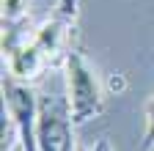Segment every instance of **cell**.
<instances>
[{
	"mask_svg": "<svg viewBox=\"0 0 154 151\" xmlns=\"http://www.w3.org/2000/svg\"><path fill=\"white\" fill-rule=\"evenodd\" d=\"M63 77H66V104H69V118L74 126H83L91 118H96L105 107V93L99 85L94 66L80 50H69L63 61Z\"/></svg>",
	"mask_w": 154,
	"mask_h": 151,
	"instance_id": "cell-1",
	"label": "cell"
},
{
	"mask_svg": "<svg viewBox=\"0 0 154 151\" xmlns=\"http://www.w3.org/2000/svg\"><path fill=\"white\" fill-rule=\"evenodd\" d=\"M143 148L154 151V96L146 104V132H143Z\"/></svg>",
	"mask_w": 154,
	"mask_h": 151,
	"instance_id": "cell-6",
	"label": "cell"
},
{
	"mask_svg": "<svg viewBox=\"0 0 154 151\" xmlns=\"http://www.w3.org/2000/svg\"><path fill=\"white\" fill-rule=\"evenodd\" d=\"M74 132L69 118L66 99H42L38 102V118H36V137L38 151H61Z\"/></svg>",
	"mask_w": 154,
	"mask_h": 151,
	"instance_id": "cell-4",
	"label": "cell"
},
{
	"mask_svg": "<svg viewBox=\"0 0 154 151\" xmlns=\"http://www.w3.org/2000/svg\"><path fill=\"white\" fill-rule=\"evenodd\" d=\"M6 66H8V77H11V80L30 83V80H36L50 63H47L44 55L38 52V47L28 39V41L19 44L17 50L6 52Z\"/></svg>",
	"mask_w": 154,
	"mask_h": 151,
	"instance_id": "cell-5",
	"label": "cell"
},
{
	"mask_svg": "<svg viewBox=\"0 0 154 151\" xmlns=\"http://www.w3.org/2000/svg\"><path fill=\"white\" fill-rule=\"evenodd\" d=\"M3 96L11 124L19 135V151H38L36 137V118H38V102L33 99V91L19 80H3Z\"/></svg>",
	"mask_w": 154,
	"mask_h": 151,
	"instance_id": "cell-3",
	"label": "cell"
},
{
	"mask_svg": "<svg viewBox=\"0 0 154 151\" xmlns=\"http://www.w3.org/2000/svg\"><path fill=\"white\" fill-rule=\"evenodd\" d=\"M77 20V0H55V6L50 11V17L38 25V30L33 33V44L38 47V52L47 58V63H58L66 61L69 55V39H72V28Z\"/></svg>",
	"mask_w": 154,
	"mask_h": 151,
	"instance_id": "cell-2",
	"label": "cell"
},
{
	"mask_svg": "<svg viewBox=\"0 0 154 151\" xmlns=\"http://www.w3.org/2000/svg\"><path fill=\"white\" fill-rule=\"evenodd\" d=\"M77 151H113V148H110V143H107V140H99L96 146H88V148H77Z\"/></svg>",
	"mask_w": 154,
	"mask_h": 151,
	"instance_id": "cell-7",
	"label": "cell"
}]
</instances>
